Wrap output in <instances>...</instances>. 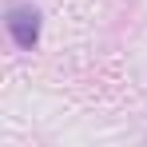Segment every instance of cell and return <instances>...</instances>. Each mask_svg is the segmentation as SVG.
<instances>
[{
  "instance_id": "cell-1",
  "label": "cell",
  "mask_w": 147,
  "mask_h": 147,
  "mask_svg": "<svg viewBox=\"0 0 147 147\" xmlns=\"http://www.w3.org/2000/svg\"><path fill=\"white\" fill-rule=\"evenodd\" d=\"M8 32L20 48H32L40 40V12L32 4H12L8 8Z\"/></svg>"
}]
</instances>
